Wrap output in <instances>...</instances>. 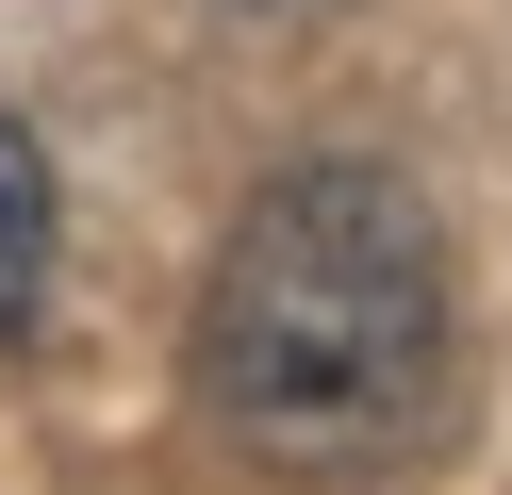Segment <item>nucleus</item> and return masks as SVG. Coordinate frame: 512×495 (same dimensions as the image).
I'll list each match as a JSON object with an SVG mask.
<instances>
[{
    "mask_svg": "<svg viewBox=\"0 0 512 495\" xmlns=\"http://www.w3.org/2000/svg\"><path fill=\"white\" fill-rule=\"evenodd\" d=\"M446 330H463V281H446V215L397 182V165H281L232 231H215L199 281V413L232 429L281 479H364L430 429L446 396Z\"/></svg>",
    "mask_w": 512,
    "mask_h": 495,
    "instance_id": "1",
    "label": "nucleus"
},
{
    "mask_svg": "<svg viewBox=\"0 0 512 495\" xmlns=\"http://www.w3.org/2000/svg\"><path fill=\"white\" fill-rule=\"evenodd\" d=\"M50 231H67V215H50V149L0 116V330L50 297Z\"/></svg>",
    "mask_w": 512,
    "mask_h": 495,
    "instance_id": "2",
    "label": "nucleus"
}]
</instances>
